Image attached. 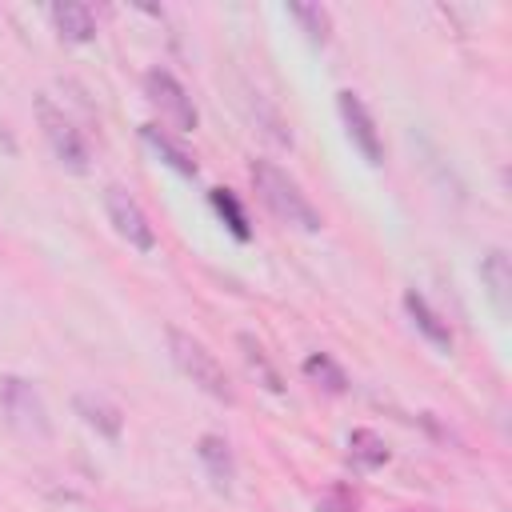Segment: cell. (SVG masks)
Returning <instances> with one entry per match:
<instances>
[{
	"label": "cell",
	"mask_w": 512,
	"mask_h": 512,
	"mask_svg": "<svg viewBox=\"0 0 512 512\" xmlns=\"http://www.w3.org/2000/svg\"><path fill=\"white\" fill-rule=\"evenodd\" d=\"M252 184H256V196L264 200V208H268L276 220H284V224H292V228H300V232H320V228H324L320 212H316L312 200L300 192V184H296L284 168H276L272 160H256V164H252Z\"/></svg>",
	"instance_id": "obj_1"
},
{
	"label": "cell",
	"mask_w": 512,
	"mask_h": 512,
	"mask_svg": "<svg viewBox=\"0 0 512 512\" xmlns=\"http://www.w3.org/2000/svg\"><path fill=\"white\" fill-rule=\"evenodd\" d=\"M168 352H172L176 368H180L196 388H204L208 396H216V400H224V404L236 400L224 364H220L196 336H188V332H180V328H168Z\"/></svg>",
	"instance_id": "obj_2"
},
{
	"label": "cell",
	"mask_w": 512,
	"mask_h": 512,
	"mask_svg": "<svg viewBox=\"0 0 512 512\" xmlns=\"http://www.w3.org/2000/svg\"><path fill=\"white\" fill-rule=\"evenodd\" d=\"M0 408H4V416H8V424H12L16 436H24V440H48V432H52L48 408H44L40 392L28 380L4 376L0 380Z\"/></svg>",
	"instance_id": "obj_3"
},
{
	"label": "cell",
	"mask_w": 512,
	"mask_h": 512,
	"mask_svg": "<svg viewBox=\"0 0 512 512\" xmlns=\"http://www.w3.org/2000/svg\"><path fill=\"white\" fill-rule=\"evenodd\" d=\"M36 116H40V128H44V140H48V148H52V156L68 168V172H88V160H92V152H88V144H84V136H80V128L48 100V96H40L36 100Z\"/></svg>",
	"instance_id": "obj_4"
},
{
	"label": "cell",
	"mask_w": 512,
	"mask_h": 512,
	"mask_svg": "<svg viewBox=\"0 0 512 512\" xmlns=\"http://www.w3.org/2000/svg\"><path fill=\"white\" fill-rule=\"evenodd\" d=\"M144 96H148V104L160 112V120L172 132H192L196 128V104H192V96L184 92V84L172 72L152 68L144 76Z\"/></svg>",
	"instance_id": "obj_5"
},
{
	"label": "cell",
	"mask_w": 512,
	"mask_h": 512,
	"mask_svg": "<svg viewBox=\"0 0 512 512\" xmlns=\"http://www.w3.org/2000/svg\"><path fill=\"white\" fill-rule=\"evenodd\" d=\"M104 208H108V220H112L116 236H120L128 248H136V252H152V248H156L152 220H148V212L140 208V200H136L128 188H120V184L104 188Z\"/></svg>",
	"instance_id": "obj_6"
},
{
	"label": "cell",
	"mask_w": 512,
	"mask_h": 512,
	"mask_svg": "<svg viewBox=\"0 0 512 512\" xmlns=\"http://www.w3.org/2000/svg\"><path fill=\"white\" fill-rule=\"evenodd\" d=\"M336 112H340V120H344V132H348L352 148H356L368 164H380V160H384V144H380V132H376V120H372L368 104H364L352 88H344V92H336Z\"/></svg>",
	"instance_id": "obj_7"
},
{
	"label": "cell",
	"mask_w": 512,
	"mask_h": 512,
	"mask_svg": "<svg viewBox=\"0 0 512 512\" xmlns=\"http://www.w3.org/2000/svg\"><path fill=\"white\" fill-rule=\"evenodd\" d=\"M52 24H56L60 40H68V44H88V40L96 36V16H92V8L80 4V0H60V4H52Z\"/></svg>",
	"instance_id": "obj_8"
},
{
	"label": "cell",
	"mask_w": 512,
	"mask_h": 512,
	"mask_svg": "<svg viewBox=\"0 0 512 512\" xmlns=\"http://www.w3.org/2000/svg\"><path fill=\"white\" fill-rule=\"evenodd\" d=\"M196 456H200V464H204L208 480H212L220 492H228V488H232V476H236V460H232V448H228V440L208 432V436H200V444H196Z\"/></svg>",
	"instance_id": "obj_9"
},
{
	"label": "cell",
	"mask_w": 512,
	"mask_h": 512,
	"mask_svg": "<svg viewBox=\"0 0 512 512\" xmlns=\"http://www.w3.org/2000/svg\"><path fill=\"white\" fill-rule=\"evenodd\" d=\"M480 280L488 284V296H492L496 312L508 316V308H512V264H508V252H504V248H492V252L484 256Z\"/></svg>",
	"instance_id": "obj_10"
},
{
	"label": "cell",
	"mask_w": 512,
	"mask_h": 512,
	"mask_svg": "<svg viewBox=\"0 0 512 512\" xmlns=\"http://www.w3.org/2000/svg\"><path fill=\"white\" fill-rule=\"evenodd\" d=\"M72 404H76V412H80V420H84L88 428H96V432L108 436V440L120 436L124 416H120V408H116L112 400H104V396H96V392H76Z\"/></svg>",
	"instance_id": "obj_11"
},
{
	"label": "cell",
	"mask_w": 512,
	"mask_h": 512,
	"mask_svg": "<svg viewBox=\"0 0 512 512\" xmlns=\"http://www.w3.org/2000/svg\"><path fill=\"white\" fill-rule=\"evenodd\" d=\"M404 312L412 316V324H416V332L432 344V348H440V352H452V332H448V324L428 308V300L420 296V292H404Z\"/></svg>",
	"instance_id": "obj_12"
},
{
	"label": "cell",
	"mask_w": 512,
	"mask_h": 512,
	"mask_svg": "<svg viewBox=\"0 0 512 512\" xmlns=\"http://www.w3.org/2000/svg\"><path fill=\"white\" fill-rule=\"evenodd\" d=\"M140 140H144V144H148V148H152L168 168H176L180 176H196V160H192V156H188V152H184V148H180L164 128L144 124V128H140Z\"/></svg>",
	"instance_id": "obj_13"
},
{
	"label": "cell",
	"mask_w": 512,
	"mask_h": 512,
	"mask_svg": "<svg viewBox=\"0 0 512 512\" xmlns=\"http://www.w3.org/2000/svg\"><path fill=\"white\" fill-rule=\"evenodd\" d=\"M304 376H308L312 384H320L324 392H332V396L348 392V376H344V368H340L332 356H324V352H312V356L304 360Z\"/></svg>",
	"instance_id": "obj_14"
},
{
	"label": "cell",
	"mask_w": 512,
	"mask_h": 512,
	"mask_svg": "<svg viewBox=\"0 0 512 512\" xmlns=\"http://www.w3.org/2000/svg\"><path fill=\"white\" fill-rule=\"evenodd\" d=\"M348 456H352L360 468H380V464H388L384 440H380L376 432H368V428H356V432L348 436Z\"/></svg>",
	"instance_id": "obj_15"
},
{
	"label": "cell",
	"mask_w": 512,
	"mask_h": 512,
	"mask_svg": "<svg viewBox=\"0 0 512 512\" xmlns=\"http://www.w3.org/2000/svg\"><path fill=\"white\" fill-rule=\"evenodd\" d=\"M288 16L308 32L312 44H328V32H332L328 8H320V4H288Z\"/></svg>",
	"instance_id": "obj_16"
},
{
	"label": "cell",
	"mask_w": 512,
	"mask_h": 512,
	"mask_svg": "<svg viewBox=\"0 0 512 512\" xmlns=\"http://www.w3.org/2000/svg\"><path fill=\"white\" fill-rule=\"evenodd\" d=\"M212 208H216V216L228 224V232L236 236V240H248L252 236V228H248V216H244V208H240V200L228 192V188H212Z\"/></svg>",
	"instance_id": "obj_17"
},
{
	"label": "cell",
	"mask_w": 512,
	"mask_h": 512,
	"mask_svg": "<svg viewBox=\"0 0 512 512\" xmlns=\"http://www.w3.org/2000/svg\"><path fill=\"white\" fill-rule=\"evenodd\" d=\"M240 348H244V360H248V368H252V372L260 376V384H264L268 392H284V380H280V372H276V368L268 364L264 348H260V344H256V340H252L248 332L240 336Z\"/></svg>",
	"instance_id": "obj_18"
},
{
	"label": "cell",
	"mask_w": 512,
	"mask_h": 512,
	"mask_svg": "<svg viewBox=\"0 0 512 512\" xmlns=\"http://www.w3.org/2000/svg\"><path fill=\"white\" fill-rule=\"evenodd\" d=\"M320 512H352V508H348V504H340V500H324V504H320Z\"/></svg>",
	"instance_id": "obj_19"
}]
</instances>
